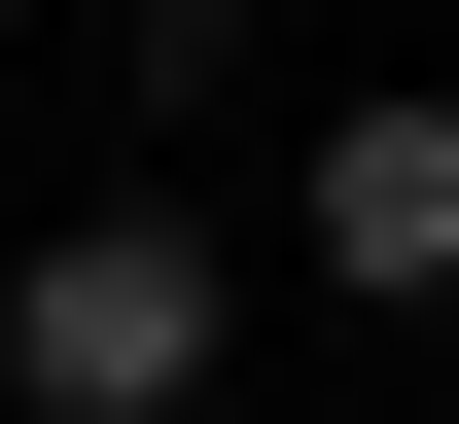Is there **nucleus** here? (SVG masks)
<instances>
[{
    "mask_svg": "<svg viewBox=\"0 0 459 424\" xmlns=\"http://www.w3.org/2000/svg\"><path fill=\"white\" fill-rule=\"evenodd\" d=\"M212 212H71L36 247V283H0V389H36V424H177V389H212Z\"/></svg>",
    "mask_w": 459,
    "mask_h": 424,
    "instance_id": "1",
    "label": "nucleus"
},
{
    "mask_svg": "<svg viewBox=\"0 0 459 424\" xmlns=\"http://www.w3.org/2000/svg\"><path fill=\"white\" fill-rule=\"evenodd\" d=\"M318 283H459V107H318Z\"/></svg>",
    "mask_w": 459,
    "mask_h": 424,
    "instance_id": "2",
    "label": "nucleus"
}]
</instances>
